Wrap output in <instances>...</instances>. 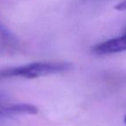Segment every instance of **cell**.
<instances>
[{
	"mask_svg": "<svg viewBox=\"0 0 126 126\" xmlns=\"http://www.w3.org/2000/svg\"><path fill=\"white\" fill-rule=\"evenodd\" d=\"M124 121H125V123L126 124V114H125V118H124Z\"/></svg>",
	"mask_w": 126,
	"mask_h": 126,
	"instance_id": "5b68a950",
	"label": "cell"
},
{
	"mask_svg": "<svg viewBox=\"0 0 126 126\" xmlns=\"http://www.w3.org/2000/svg\"><path fill=\"white\" fill-rule=\"evenodd\" d=\"M114 9L117 10H120V11L126 10V0H124V1H122L121 3H118V4L114 7Z\"/></svg>",
	"mask_w": 126,
	"mask_h": 126,
	"instance_id": "277c9868",
	"label": "cell"
},
{
	"mask_svg": "<svg viewBox=\"0 0 126 126\" xmlns=\"http://www.w3.org/2000/svg\"><path fill=\"white\" fill-rule=\"evenodd\" d=\"M125 31H126V28H125Z\"/></svg>",
	"mask_w": 126,
	"mask_h": 126,
	"instance_id": "8992f818",
	"label": "cell"
},
{
	"mask_svg": "<svg viewBox=\"0 0 126 126\" xmlns=\"http://www.w3.org/2000/svg\"><path fill=\"white\" fill-rule=\"evenodd\" d=\"M73 65L67 62H35L0 71V77H22L33 79L69 71Z\"/></svg>",
	"mask_w": 126,
	"mask_h": 126,
	"instance_id": "6da1fadb",
	"label": "cell"
},
{
	"mask_svg": "<svg viewBox=\"0 0 126 126\" xmlns=\"http://www.w3.org/2000/svg\"><path fill=\"white\" fill-rule=\"evenodd\" d=\"M17 46V40L3 24L0 22V48L10 50Z\"/></svg>",
	"mask_w": 126,
	"mask_h": 126,
	"instance_id": "3957f363",
	"label": "cell"
},
{
	"mask_svg": "<svg viewBox=\"0 0 126 126\" xmlns=\"http://www.w3.org/2000/svg\"><path fill=\"white\" fill-rule=\"evenodd\" d=\"M93 52L98 55H109L126 51V31L119 37L111 39L95 45L92 48Z\"/></svg>",
	"mask_w": 126,
	"mask_h": 126,
	"instance_id": "7a4b0ae2",
	"label": "cell"
}]
</instances>
